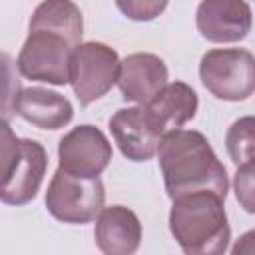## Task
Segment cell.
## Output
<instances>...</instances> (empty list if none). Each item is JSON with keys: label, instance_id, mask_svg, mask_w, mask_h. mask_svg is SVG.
Here are the masks:
<instances>
[{"label": "cell", "instance_id": "1", "mask_svg": "<svg viewBox=\"0 0 255 255\" xmlns=\"http://www.w3.org/2000/svg\"><path fill=\"white\" fill-rule=\"evenodd\" d=\"M28 38L18 54V72L32 82L70 84V62L82 44V10L70 0L40 2L30 18Z\"/></svg>", "mask_w": 255, "mask_h": 255}, {"label": "cell", "instance_id": "6", "mask_svg": "<svg viewBox=\"0 0 255 255\" xmlns=\"http://www.w3.org/2000/svg\"><path fill=\"white\" fill-rule=\"evenodd\" d=\"M106 191L100 177L84 179L56 169L46 191V209L62 223L84 225L104 211Z\"/></svg>", "mask_w": 255, "mask_h": 255}, {"label": "cell", "instance_id": "5", "mask_svg": "<svg viewBox=\"0 0 255 255\" xmlns=\"http://www.w3.org/2000/svg\"><path fill=\"white\" fill-rule=\"evenodd\" d=\"M201 84L225 102H243L255 92V56L245 48H213L199 62Z\"/></svg>", "mask_w": 255, "mask_h": 255}, {"label": "cell", "instance_id": "10", "mask_svg": "<svg viewBox=\"0 0 255 255\" xmlns=\"http://www.w3.org/2000/svg\"><path fill=\"white\" fill-rule=\"evenodd\" d=\"M114 141L129 161H149L161 143V135L153 129L143 106L120 108L108 122Z\"/></svg>", "mask_w": 255, "mask_h": 255}, {"label": "cell", "instance_id": "9", "mask_svg": "<svg viewBox=\"0 0 255 255\" xmlns=\"http://www.w3.org/2000/svg\"><path fill=\"white\" fill-rule=\"evenodd\" d=\"M251 8L237 0H205L197 6L195 26L207 42L229 44L243 40L251 30Z\"/></svg>", "mask_w": 255, "mask_h": 255}, {"label": "cell", "instance_id": "18", "mask_svg": "<svg viewBox=\"0 0 255 255\" xmlns=\"http://www.w3.org/2000/svg\"><path fill=\"white\" fill-rule=\"evenodd\" d=\"M229 255H255V229L241 233L235 239Z\"/></svg>", "mask_w": 255, "mask_h": 255}, {"label": "cell", "instance_id": "3", "mask_svg": "<svg viewBox=\"0 0 255 255\" xmlns=\"http://www.w3.org/2000/svg\"><path fill=\"white\" fill-rule=\"evenodd\" d=\"M223 197L213 191H197L173 199L169 231L185 255H223L231 227Z\"/></svg>", "mask_w": 255, "mask_h": 255}, {"label": "cell", "instance_id": "2", "mask_svg": "<svg viewBox=\"0 0 255 255\" xmlns=\"http://www.w3.org/2000/svg\"><path fill=\"white\" fill-rule=\"evenodd\" d=\"M157 157L171 201L197 191H213L223 199L227 197V169L201 131L177 129L163 135Z\"/></svg>", "mask_w": 255, "mask_h": 255}, {"label": "cell", "instance_id": "16", "mask_svg": "<svg viewBox=\"0 0 255 255\" xmlns=\"http://www.w3.org/2000/svg\"><path fill=\"white\" fill-rule=\"evenodd\" d=\"M233 191L237 203L247 213L255 215V159L237 165L233 175Z\"/></svg>", "mask_w": 255, "mask_h": 255}, {"label": "cell", "instance_id": "15", "mask_svg": "<svg viewBox=\"0 0 255 255\" xmlns=\"http://www.w3.org/2000/svg\"><path fill=\"white\" fill-rule=\"evenodd\" d=\"M225 147L235 165L255 159V116H241L227 128Z\"/></svg>", "mask_w": 255, "mask_h": 255}, {"label": "cell", "instance_id": "13", "mask_svg": "<svg viewBox=\"0 0 255 255\" xmlns=\"http://www.w3.org/2000/svg\"><path fill=\"white\" fill-rule=\"evenodd\" d=\"M143 108L153 129L163 137L171 131L183 129V126L195 118L199 98L189 84L171 82Z\"/></svg>", "mask_w": 255, "mask_h": 255}, {"label": "cell", "instance_id": "12", "mask_svg": "<svg viewBox=\"0 0 255 255\" xmlns=\"http://www.w3.org/2000/svg\"><path fill=\"white\" fill-rule=\"evenodd\" d=\"M141 221L126 205H110L96 219L94 239L104 255H133L141 245Z\"/></svg>", "mask_w": 255, "mask_h": 255}, {"label": "cell", "instance_id": "17", "mask_svg": "<svg viewBox=\"0 0 255 255\" xmlns=\"http://www.w3.org/2000/svg\"><path fill=\"white\" fill-rule=\"evenodd\" d=\"M116 6H118V10H122L129 20H135V22H149V20L157 18V16L167 8V2H141V0H128V2H122V0H118Z\"/></svg>", "mask_w": 255, "mask_h": 255}, {"label": "cell", "instance_id": "8", "mask_svg": "<svg viewBox=\"0 0 255 255\" xmlns=\"http://www.w3.org/2000/svg\"><path fill=\"white\" fill-rule=\"evenodd\" d=\"M58 159L66 173L96 179L112 161V143L100 128L80 124L60 139Z\"/></svg>", "mask_w": 255, "mask_h": 255}, {"label": "cell", "instance_id": "14", "mask_svg": "<svg viewBox=\"0 0 255 255\" xmlns=\"http://www.w3.org/2000/svg\"><path fill=\"white\" fill-rule=\"evenodd\" d=\"M14 112L40 129H60L74 118V106L66 96L40 86L22 88L14 96Z\"/></svg>", "mask_w": 255, "mask_h": 255}, {"label": "cell", "instance_id": "11", "mask_svg": "<svg viewBox=\"0 0 255 255\" xmlns=\"http://www.w3.org/2000/svg\"><path fill=\"white\" fill-rule=\"evenodd\" d=\"M167 86L165 62L149 52H135L122 60L118 88L126 102L147 106Z\"/></svg>", "mask_w": 255, "mask_h": 255}, {"label": "cell", "instance_id": "7", "mask_svg": "<svg viewBox=\"0 0 255 255\" xmlns=\"http://www.w3.org/2000/svg\"><path fill=\"white\" fill-rule=\"evenodd\" d=\"M122 60L118 52L104 42H82L70 62V84L80 106L106 96L114 84H118Z\"/></svg>", "mask_w": 255, "mask_h": 255}, {"label": "cell", "instance_id": "4", "mask_svg": "<svg viewBox=\"0 0 255 255\" xmlns=\"http://www.w3.org/2000/svg\"><path fill=\"white\" fill-rule=\"evenodd\" d=\"M4 183L0 199L6 205H24L36 197L48 167V153L36 139H20L12 133L8 120L2 124Z\"/></svg>", "mask_w": 255, "mask_h": 255}]
</instances>
